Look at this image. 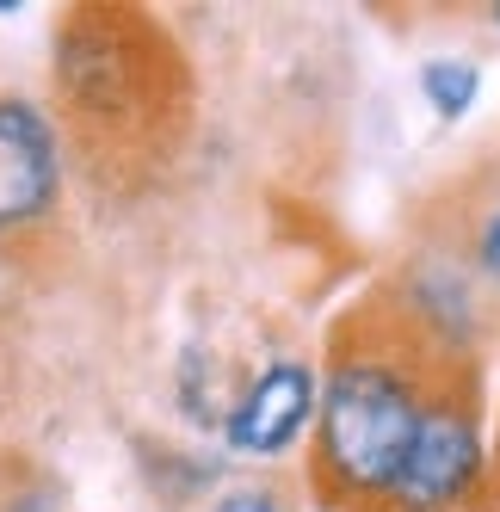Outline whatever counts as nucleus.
Returning <instances> with one entry per match:
<instances>
[{
  "label": "nucleus",
  "instance_id": "f257e3e1",
  "mask_svg": "<svg viewBox=\"0 0 500 512\" xmlns=\"http://www.w3.org/2000/svg\"><path fill=\"white\" fill-rule=\"evenodd\" d=\"M56 99L87 173L130 192L136 173L173 149L186 75L155 19L136 7H81L56 31Z\"/></svg>",
  "mask_w": 500,
  "mask_h": 512
},
{
  "label": "nucleus",
  "instance_id": "20e7f679",
  "mask_svg": "<svg viewBox=\"0 0 500 512\" xmlns=\"http://www.w3.org/2000/svg\"><path fill=\"white\" fill-rule=\"evenodd\" d=\"M62 186V149L38 105L0 99V235L25 229L56 204Z\"/></svg>",
  "mask_w": 500,
  "mask_h": 512
},
{
  "label": "nucleus",
  "instance_id": "423d86ee",
  "mask_svg": "<svg viewBox=\"0 0 500 512\" xmlns=\"http://www.w3.org/2000/svg\"><path fill=\"white\" fill-rule=\"evenodd\" d=\"M420 93H426V105H433L439 118H463L476 105V93H482V68L463 62V56H433L420 68Z\"/></svg>",
  "mask_w": 500,
  "mask_h": 512
},
{
  "label": "nucleus",
  "instance_id": "39448f33",
  "mask_svg": "<svg viewBox=\"0 0 500 512\" xmlns=\"http://www.w3.org/2000/svg\"><path fill=\"white\" fill-rule=\"evenodd\" d=\"M315 414V377H309V364H272V371L247 389L235 401V414H229V451L241 457H278V451H291L297 445V432L309 426Z\"/></svg>",
  "mask_w": 500,
  "mask_h": 512
},
{
  "label": "nucleus",
  "instance_id": "0eeeda50",
  "mask_svg": "<svg viewBox=\"0 0 500 512\" xmlns=\"http://www.w3.org/2000/svg\"><path fill=\"white\" fill-rule=\"evenodd\" d=\"M217 512H284V506H278V494H266V488H235Z\"/></svg>",
  "mask_w": 500,
  "mask_h": 512
},
{
  "label": "nucleus",
  "instance_id": "6e6552de",
  "mask_svg": "<svg viewBox=\"0 0 500 512\" xmlns=\"http://www.w3.org/2000/svg\"><path fill=\"white\" fill-rule=\"evenodd\" d=\"M482 266H488V278L500 284V204H494V216L482 223Z\"/></svg>",
  "mask_w": 500,
  "mask_h": 512
},
{
  "label": "nucleus",
  "instance_id": "7ed1b4c3",
  "mask_svg": "<svg viewBox=\"0 0 500 512\" xmlns=\"http://www.w3.org/2000/svg\"><path fill=\"white\" fill-rule=\"evenodd\" d=\"M482 482V426H476V401L457 383H439L426 401V420L414 432V451L396 475L383 506L396 512H451L463 494Z\"/></svg>",
  "mask_w": 500,
  "mask_h": 512
},
{
  "label": "nucleus",
  "instance_id": "1a4fd4ad",
  "mask_svg": "<svg viewBox=\"0 0 500 512\" xmlns=\"http://www.w3.org/2000/svg\"><path fill=\"white\" fill-rule=\"evenodd\" d=\"M494 19H500V7H494Z\"/></svg>",
  "mask_w": 500,
  "mask_h": 512
},
{
  "label": "nucleus",
  "instance_id": "f03ea898",
  "mask_svg": "<svg viewBox=\"0 0 500 512\" xmlns=\"http://www.w3.org/2000/svg\"><path fill=\"white\" fill-rule=\"evenodd\" d=\"M439 383L420 377V352L408 340H365L334 352L315 426V482L334 506L389 500L396 475L414 451L426 401Z\"/></svg>",
  "mask_w": 500,
  "mask_h": 512
}]
</instances>
